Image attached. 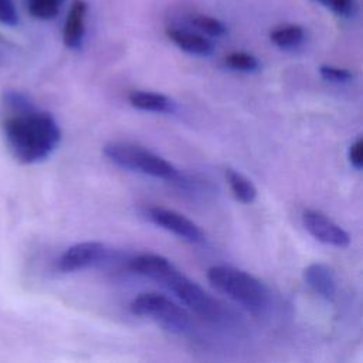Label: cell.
<instances>
[{"instance_id":"cell-11","label":"cell","mask_w":363,"mask_h":363,"mask_svg":"<svg viewBox=\"0 0 363 363\" xmlns=\"http://www.w3.org/2000/svg\"><path fill=\"white\" fill-rule=\"evenodd\" d=\"M166 34L172 40V43H174L180 50L189 54L210 55L214 51V44L203 34L179 27L166 28Z\"/></svg>"},{"instance_id":"cell-21","label":"cell","mask_w":363,"mask_h":363,"mask_svg":"<svg viewBox=\"0 0 363 363\" xmlns=\"http://www.w3.org/2000/svg\"><path fill=\"white\" fill-rule=\"evenodd\" d=\"M349 160L354 169L360 170L363 167V139L362 138L356 139V142L352 143L349 149Z\"/></svg>"},{"instance_id":"cell-19","label":"cell","mask_w":363,"mask_h":363,"mask_svg":"<svg viewBox=\"0 0 363 363\" xmlns=\"http://www.w3.org/2000/svg\"><path fill=\"white\" fill-rule=\"evenodd\" d=\"M319 74L323 79H326L329 82H336V84L347 82L353 78V74L349 69L333 67V65H320Z\"/></svg>"},{"instance_id":"cell-8","label":"cell","mask_w":363,"mask_h":363,"mask_svg":"<svg viewBox=\"0 0 363 363\" xmlns=\"http://www.w3.org/2000/svg\"><path fill=\"white\" fill-rule=\"evenodd\" d=\"M302 223L306 231L323 244L340 248L350 244L349 234L320 211L305 210L302 214Z\"/></svg>"},{"instance_id":"cell-1","label":"cell","mask_w":363,"mask_h":363,"mask_svg":"<svg viewBox=\"0 0 363 363\" xmlns=\"http://www.w3.org/2000/svg\"><path fill=\"white\" fill-rule=\"evenodd\" d=\"M1 130L9 152L23 164L45 160L61 140L54 116L16 89H6L1 95Z\"/></svg>"},{"instance_id":"cell-2","label":"cell","mask_w":363,"mask_h":363,"mask_svg":"<svg viewBox=\"0 0 363 363\" xmlns=\"http://www.w3.org/2000/svg\"><path fill=\"white\" fill-rule=\"evenodd\" d=\"M210 284L251 313H262L269 303L265 285L251 274L230 267L214 265L207 271Z\"/></svg>"},{"instance_id":"cell-4","label":"cell","mask_w":363,"mask_h":363,"mask_svg":"<svg viewBox=\"0 0 363 363\" xmlns=\"http://www.w3.org/2000/svg\"><path fill=\"white\" fill-rule=\"evenodd\" d=\"M132 313L147 318L172 333H187L193 329L191 316L167 296L156 292H143L130 302Z\"/></svg>"},{"instance_id":"cell-7","label":"cell","mask_w":363,"mask_h":363,"mask_svg":"<svg viewBox=\"0 0 363 363\" xmlns=\"http://www.w3.org/2000/svg\"><path fill=\"white\" fill-rule=\"evenodd\" d=\"M108 250L99 241H84L67 248L57 261L61 272H74L92 267L106 258Z\"/></svg>"},{"instance_id":"cell-10","label":"cell","mask_w":363,"mask_h":363,"mask_svg":"<svg viewBox=\"0 0 363 363\" xmlns=\"http://www.w3.org/2000/svg\"><path fill=\"white\" fill-rule=\"evenodd\" d=\"M305 282L322 298L332 301L337 292V282L333 269L323 262H312L303 269Z\"/></svg>"},{"instance_id":"cell-9","label":"cell","mask_w":363,"mask_h":363,"mask_svg":"<svg viewBox=\"0 0 363 363\" xmlns=\"http://www.w3.org/2000/svg\"><path fill=\"white\" fill-rule=\"evenodd\" d=\"M88 13V3L85 0H74L67 13L62 41L69 50H79L85 37V18Z\"/></svg>"},{"instance_id":"cell-13","label":"cell","mask_w":363,"mask_h":363,"mask_svg":"<svg viewBox=\"0 0 363 363\" xmlns=\"http://www.w3.org/2000/svg\"><path fill=\"white\" fill-rule=\"evenodd\" d=\"M271 41L281 50H294L305 40V30L298 24H285L269 33Z\"/></svg>"},{"instance_id":"cell-6","label":"cell","mask_w":363,"mask_h":363,"mask_svg":"<svg viewBox=\"0 0 363 363\" xmlns=\"http://www.w3.org/2000/svg\"><path fill=\"white\" fill-rule=\"evenodd\" d=\"M147 217L156 225L162 227L166 231L173 233L174 235L189 242L199 244L204 241V234L200 230V227L196 223H193L190 218H187L186 216L174 210H169L163 207H150L147 210Z\"/></svg>"},{"instance_id":"cell-20","label":"cell","mask_w":363,"mask_h":363,"mask_svg":"<svg viewBox=\"0 0 363 363\" xmlns=\"http://www.w3.org/2000/svg\"><path fill=\"white\" fill-rule=\"evenodd\" d=\"M0 23L10 27L18 24V13L13 0H0Z\"/></svg>"},{"instance_id":"cell-14","label":"cell","mask_w":363,"mask_h":363,"mask_svg":"<svg viewBox=\"0 0 363 363\" xmlns=\"http://www.w3.org/2000/svg\"><path fill=\"white\" fill-rule=\"evenodd\" d=\"M225 176L230 184V189L238 201L244 204H250L255 200L257 189L250 179H247L244 174H241L234 169H227Z\"/></svg>"},{"instance_id":"cell-16","label":"cell","mask_w":363,"mask_h":363,"mask_svg":"<svg viewBox=\"0 0 363 363\" xmlns=\"http://www.w3.org/2000/svg\"><path fill=\"white\" fill-rule=\"evenodd\" d=\"M191 26H194L200 33L208 35V37H221L225 34L227 27L223 21L213 16L207 14H193L190 17Z\"/></svg>"},{"instance_id":"cell-15","label":"cell","mask_w":363,"mask_h":363,"mask_svg":"<svg viewBox=\"0 0 363 363\" xmlns=\"http://www.w3.org/2000/svg\"><path fill=\"white\" fill-rule=\"evenodd\" d=\"M65 0H26L28 13L38 20H51L57 17Z\"/></svg>"},{"instance_id":"cell-17","label":"cell","mask_w":363,"mask_h":363,"mask_svg":"<svg viewBox=\"0 0 363 363\" xmlns=\"http://www.w3.org/2000/svg\"><path fill=\"white\" fill-rule=\"evenodd\" d=\"M224 64L234 71H242V72H252V71H257L259 67L258 60L252 54H248L244 51H235L228 54L224 58Z\"/></svg>"},{"instance_id":"cell-3","label":"cell","mask_w":363,"mask_h":363,"mask_svg":"<svg viewBox=\"0 0 363 363\" xmlns=\"http://www.w3.org/2000/svg\"><path fill=\"white\" fill-rule=\"evenodd\" d=\"M104 155L122 169L139 172L156 179L173 180L179 176L177 169L162 156L133 143L111 142L104 146Z\"/></svg>"},{"instance_id":"cell-5","label":"cell","mask_w":363,"mask_h":363,"mask_svg":"<svg viewBox=\"0 0 363 363\" xmlns=\"http://www.w3.org/2000/svg\"><path fill=\"white\" fill-rule=\"evenodd\" d=\"M160 285L172 291L186 306L206 319H217L220 316V305L213 299L197 282L182 274L173 264L162 274L157 281Z\"/></svg>"},{"instance_id":"cell-12","label":"cell","mask_w":363,"mask_h":363,"mask_svg":"<svg viewBox=\"0 0 363 363\" xmlns=\"http://www.w3.org/2000/svg\"><path fill=\"white\" fill-rule=\"evenodd\" d=\"M129 102L132 106L149 112H172L174 108L173 102L166 95L149 91L130 92Z\"/></svg>"},{"instance_id":"cell-18","label":"cell","mask_w":363,"mask_h":363,"mask_svg":"<svg viewBox=\"0 0 363 363\" xmlns=\"http://www.w3.org/2000/svg\"><path fill=\"white\" fill-rule=\"evenodd\" d=\"M315 1H319L326 9L333 11L336 16L343 18H352L357 11L356 0H315Z\"/></svg>"}]
</instances>
